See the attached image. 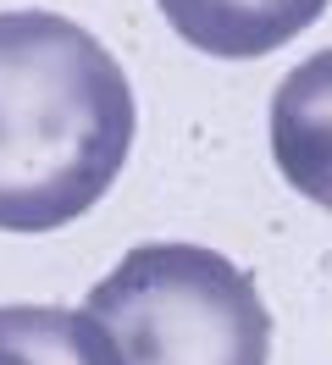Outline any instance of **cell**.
I'll use <instances>...</instances> for the list:
<instances>
[{
    "instance_id": "6da1fadb",
    "label": "cell",
    "mask_w": 332,
    "mask_h": 365,
    "mask_svg": "<svg viewBox=\"0 0 332 365\" xmlns=\"http://www.w3.org/2000/svg\"><path fill=\"white\" fill-rule=\"evenodd\" d=\"M133 144L116 56L56 11H0V232H56L106 200Z\"/></svg>"
},
{
    "instance_id": "7a4b0ae2",
    "label": "cell",
    "mask_w": 332,
    "mask_h": 365,
    "mask_svg": "<svg viewBox=\"0 0 332 365\" xmlns=\"http://www.w3.org/2000/svg\"><path fill=\"white\" fill-rule=\"evenodd\" d=\"M122 365H266L271 316L255 277L205 244H139L89 288Z\"/></svg>"
},
{
    "instance_id": "3957f363",
    "label": "cell",
    "mask_w": 332,
    "mask_h": 365,
    "mask_svg": "<svg viewBox=\"0 0 332 365\" xmlns=\"http://www.w3.org/2000/svg\"><path fill=\"white\" fill-rule=\"evenodd\" d=\"M271 155L310 205L332 210V50H316L277 83Z\"/></svg>"
},
{
    "instance_id": "277c9868",
    "label": "cell",
    "mask_w": 332,
    "mask_h": 365,
    "mask_svg": "<svg viewBox=\"0 0 332 365\" xmlns=\"http://www.w3.org/2000/svg\"><path fill=\"white\" fill-rule=\"evenodd\" d=\"M332 0H161L177 39L221 61H255L299 39Z\"/></svg>"
},
{
    "instance_id": "5b68a950",
    "label": "cell",
    "mask_w": 332,
    "mask_h": 365,
    "mask_svg": "<svg viewBox=\"0 0 332 365\" xmlns=\"http://www.w3.org/2000/svg\"><path fill=\"white\" fill-rule=\"evenodd\" d=\"M0 365H122V354L89 310L0 304Z\"/></svg>"
}]
</instances>
